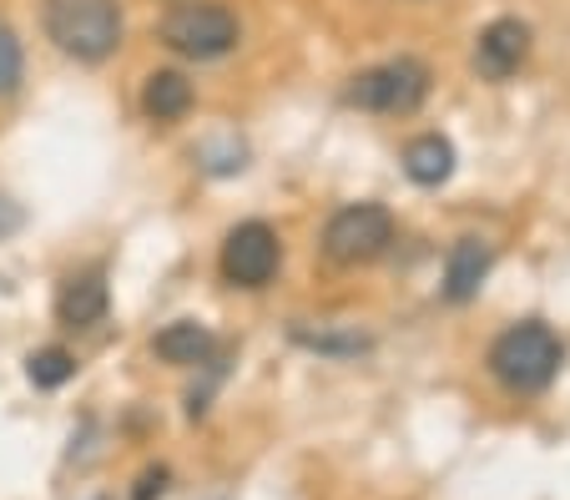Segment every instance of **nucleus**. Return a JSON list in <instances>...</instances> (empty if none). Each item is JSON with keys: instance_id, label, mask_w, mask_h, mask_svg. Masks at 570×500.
Segmentation results:
<instances>
[{"instance_id": "obj_1", "label": "nucleus", "mask_w": 570, "mask_h": 500, "mask_svg": "<svg viewBox=\"0 0 570 500\" xmlns=\"http://www.w3.org/2000/svg\"><path fill=\"white\" fill-rule=\"evenodd\" d=\"M46 36L61 56L81 66H101L121 46V6L117 0H46Z\"/></svg>"}, {"instance_id": "obj_2", "label": "nucleus", "mask_w": 570, "mask_h": 500, "mask_svg": "<svg viewBox=\"0 0 570 500\" xmlns=\"http://www.w3.org/2000/svg\"><path fill=\"white\" fill-rule=\"evenodd\" d=\"M560 364H566V349H560L556 329L540 324V318L505 329V334L490 344V370L515 394H540L560 374Z\"/></svg>"}, {"instance_id": "obj_3", "label": "nucleus", "mask_w": 570, "mask_h": 500, "mask_svg": "<svg viewBox=\"0 0 570 500\" xmlns=\"http://www.w3.org/2000/svg\"><path fill=\"white\" fill-rule=\"evenodd\" d=\"M161 46L187 61H223L237 41H243V26L227 6H213V0H183L173 11L161 16Z\"/></svg>"}, {"instance_id": "obj_4", "label": "nucleus", "mask_w": 570, "mask_h": 500, "mask_svg": "<svg viewBox=\"0 0 570 500\" xmlns=\"http://www.w3.org/2000/svg\"><path fill=\"white\" fill-rule=\"evenodd\" d=\"M430 97V66L414 56H394L384 66H368L364 77H354L348 101L364 111H384V117H410L420 101Z\"/></svg>"}, {"instance_id": "obj_5", "label": "nucleus", "mask_w": 570, "mask_h": 500, "mask_svg": "<svg viewBox=\"0 0 570 500\" xmlns=\"http://www.w3.org/2000/svg\"><path fill=\"white\" fill-rule=\"evenodd\" d=\"M278 263H283L278 233L258 218L237 223L223 238V253H217V273H223V283H233V288H268Z\"/></svg>"}, {"instance_id": "obj_6", "label": "nucleus", "mask_w": 570, "mask_h": 500, "mask_svg": "<svg viewBox=\"0 0 570 500\" xmlns=\"http://www.w3.org/2000/svg\"><path fill=\"white\" fill-rule=\"evenodd\" d=\"M394 243V218L379 203H348L338 207L323 228V253L334 263H368Z\"/></svg>"}, {"instance_id": "obj_7", "label": "nucleus", "mask_w": 570, "mask_h": 500, "mask_svg": "<svg viewBox=\"0 0 570 500\" xmlns=\"http://www.w3.org/2000/svg\"><path fill=\"white\" fill-rule=\"evenodd\" d=\"M111 308V288H107V268H76L61 278L56 288V318L66 329H91L101 324Z\"/></svg>"}, {"instance_id": "obj_8", "label": "nucleus", "mask_w": 570, "mask_h": 500, "mask_svg": "<svg viewBox=\"0 0 570 500\" xmlns=\"http://www.w3.org/2000/svg\"><path fill=\"white\" fill-rule=\"evenodd\" d=\"M530 56V26L525 21H490L480 31V46H474V66H480L490 81H505L510 71H520Z\"/></svg>"}, {"instance_id": "obj_9", "label": "nucleus", "mask_w": 570, "mask_h": 500, "mask_svg": "<svg viewBox=\"0 0 570 500\" xmlns=\"http://www.w3.org/2000/svg\"><path fill=\"white\" fill-rule=\"evenodd\" d=\"M213 329L197 324V318H177V324H167L157 339H151V354H157L161 364H177V370H197V364L213 360Z\"/></svg>"}, {"instance_id": "obj_10", "label": "nucleus", "mask_w": 570, "mask_h": 500, "mask_svg": "<svg viewBox=\"0 0 570 500\" xmlns=\"http://www.w3.org/2000/svg\"><path fill=\"white\" fill-rule=\"evenodd\" d=\"M484 273H490V243L484 238H460L444 258V298L450 304H470L480 294Z\"/></svg>"}, {"instance_id": "obj_11", "label": "nucleus", "mask_w": 570, "mask_h": 500, "mask_svg": "<svg viewBox=\"0 0 570 500\" xmlns=\"http://www.w3.org/2000/svg\"><path fill=\"white\" fill-rule=\"evenodd\" d=\"M193 101H197V91H193V81L183 77V71H151L147 81H141V117L147 121H183L187 111H193Z\"/></svg>"}, {"instance_id": "obj_12", "label": "nucleus", "mask_w": 570, "mask_h": 500, "mask_svg": "<svg viewBox=\"0 0 570 500\" xmlns=\"http://www.w3.org/2000/svg\"><path fill=\"white\" fill-rule=\"evenodd\" d=\"M454 173V141L440 137V131H424V137H414L410 147H404V177L420 187H440L450 183Z\"/></svg>"}, {"instance_id": "obj_13", "label": "nucleus", "mask_w": 570, "mask_h": 500, "mask_svg": "<svg viewBox=\"0 0 570 500\" xmlns=\"http://www.w3.org/2000/svg\"><path fill=\"white\" fill-rule=\"evenodd\" d=\"M26 374H31L36 390H61V384L76 374V354L71 349H61V344H46V349H36L31 360H26Z\"/></svg>"}, {"instance_id": "obj_14", "label": "nucleus", "mask_w": 570, "mask_h": 500, "mask_svg": "<svg viewBox=\"0 0 570 500\" xmlns=\"http://www.w3.org/2000/svg\"><path fill=\"white\" fill-rule=\"evenodd\" d=\"M21 77H26V51L11 26H0V101L21 91Z\"/></svg>"}, {"instance_id": "obj_15", "label": "nucleus", "mask_w": 570, "mask_h": 500, "mask_svg": "<svg viewBox=\"0 0 570 500\" xmlns=\"http://www.w3.org/2000/svg\"><path fill=\"white\" fill-rule=\"evenodd\" d=\"M21 223H26L21 203H11V197L0 193V238H11V233H21Z\"/></svg>"}, {"instance_id": "obj_16", "label": "nucleus", "mask_w": 570, "mask_h": 500, "mask_svg": "<svg viewBox=\"0 0 570 500\" xmlns=\"http://www.w3.org/2000/svg\"><path fill=\"white\" fill-rule=\"evenodd\" d=\"M161 490H167V470L157 465V470H147V476L137 480V490H131V500H157Z\"/></svg>"}]
</instances>
